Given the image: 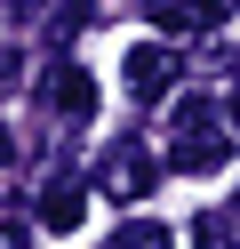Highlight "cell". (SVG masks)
<instances>
[{"label": "cell", "instance_id": "obj_12", "mask_svg": "<svg viewBox=\"0 0 240 249\" xmlns=\"http://www.w3.org/2000/svg\"><path fill=\"white\" fill-rule=\"evenodd\" d=\"M0 81H16V49H0Z\"/></svg>", "mask_w": 240, "mask_h": 249}, {"label": "cell", "instance_id": "obj_11", "mask_svg": "<svg viewBox=\"0 0 240 249\" xmlns=\"http://www.w3.org/2000/svg\"><path fill=\"white\" fill-rule=\"evenodd\" d=\"M8 161H16V137H8V129H0V169H8Z\"/></svg>", "mask_w": 240, "mask_h": 249}, {"label": "cell", "instance_id": "obj_3", "mask_svg": "<svg viewBox=\"0 0 240 249\" xmlns=\"http://www.w3.org/2000/svg\"><path fill=\"white\" fill-rule=\"evenodd\" d=\"M176 72H184V65H176V49H160V40H144V49H128L120 81H128V97H136V105H160V97L176 89Z\"/></svg>", "mask_w": 240, "mask_h": 249}, {"label": "cell", "instance_id": "obj_8", "mask_svg": "<svg viewBox=\"0 0 240 249\" xmlns=\"http://www.w3.org/2000/svg\"><path fill=\"white\" fill-rule=\"evenodd\" d=\"M88 17H96L88 0H48V33H56V40H72L80 24H88Z\"/></svg>", "mask_w": 240, "mask_h": 249}, {"label": "cell", "instance_id": "obj_2", "mask_svg": "<svg viewBox=\"0 0 240 249\" xmlns=\"http://www.w3.org/2000/svg\"><path fill=\"white\" fill-rule=\"evenodd\" d=\"M96 185H104L112 201H144V193L160 185V161H152V153L136 145V137H120V145L104 153V169H96Z\"/></svg>", "mask_w": 240, "mask_h": 249}, {"label": "cell", "instance_id": "obj_7", "mask_svg": "<svg viewBox=\"0 0 240 249\" xmlns=\"http://www.w3.org/2000/svg\"><path fill=\"white\" fill-rule=\"evenodd\" d=\"M104 249H168V225H152V217H128V225L112 233Z\"/></svg>", "mask_w": 240, "mask_h": 249}, {"label": "cell", "instance_id": "obj_10", "mask_svg": "<svg viewBox=\"0 0 240 249\" xmlns=\"http://www.w3.org/2000/svg\"><path fill=\"white\" fill-rule=\"evenodd\" d=\"M0 249H24V217H0Z\"/></svg>", "mask_w": 240, "mask_h": 249}, {"label": "cell", "instance_id": "obj_6", "mask_svg": "<svg viewBox=\"0 0 240 249\" xmlns=\"http://www.w3.org/2000/svg\"><path fill=\"white\" fill-rule=\"evenodd\" d=\"M80 217H88V185H80V177H48V193H40V225H48V233H72Z\"/></svg>", "mask_w": 240, "mask_h": 249}, {"label": "cell", "instance_id": "obj_13", "mask_svg": "<svg viewBox=\"0 0 240 249\" xmlns=\"http://www.w3.org/2000/svg\"><path fill=\"white\" fill-rule=\"evenodd\" d=\"M232 113H240V105H232Z\"/></svg>", "mask_w": 240, "mask_h": 249}, {"label": "cell", "instance_id": "obj_1", "mask_svg": "<svg viewBox=\"0 0 240 249\" xmlns=\"http://www.w3.org/2000/svg\"><path fill=\"white\" fill-rule=\"evenodd\" d=\"M224 161H232V137H224L216 105H208V97L176 105V145H168V169H184V177H208V169H224Z\"/></svg>", "mask_w": 240, "mask_h": 249}, {"label": "cell", "instance_id": "obj_5", "mask_svg": "<svg viewBox=\"0 0 240 249\" xmlns=\"http://www.w3.org/2000/svg\"><path fill=\"white\" fill-rule=\"evenodd\" d=\"M40 97H48V113H56V121H72V129L96 113V81H88L80 65H56V72L40 81Z\"/></svg>", "mask_w": 240, "mask_h": 249}, {"label": "cell", "instance_id": "obj_4", "mask_svg": "<svg viewBox=\"0 0 240 249\" xmlns=\"http://www.w3.org/2000/svg\"><path fill=\"white\" fill-rule=\"evenodd\" d=\"M232 8L240 0H144V17H152L160 33H216Z\"/></svg>", "mask_w": 240, "mask_h": 249}, {"label": "cell", "instance_id": "obj_9", "mask_svg": "<svg viewBox=\"0 0 240 249\" xmlns=\"http://www.w3.org/2000/svg\"><path fill=\"white\" fill-rule=\"evenodd\" d=\"M192 249H232V225H224V217H200V225H192Z\"/></svg>", "mask_w": 240, "mask_h": 249}]
</instances>
